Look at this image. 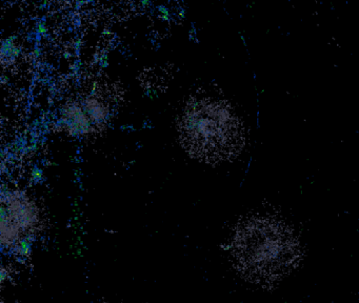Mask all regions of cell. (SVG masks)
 <instances>
[{
  "label": "cell",
  "mask_w": 359,
  "mask_h": 303,
  "mask_svg": "<svg viewBox=\"0 0 359 303\" xmlns=\"http://www.w3.org/2000/svg\"><path fill=\"white\" fill-rule=\"evenodd\" d=\"M177 132L189 155L205 163L230 161L245 147L243 122L232 107L219 99L191 100L180 114Z\"/></svg>",
  "instance_id": "cell-1"
},
{
  "label": "cell",
  "mask_w": 359,
  "mask_h": 303,
  "mask_svg": "<svg viewBox=\"0 0 359 303\" xmlns=\"http://www.w3.org/2000/svg\"><path fill=\"white\" fill-rule=\"evenodd\" d=\"M235 260L250 279L266 281L283 275L298 252L291 229L274 218L254 217L241 223L232 241Z\"/></svg>",
  "instance_id": "cell-2"
},
{
  "label": "cell",
  "mask_w": 359,
  "mask_h": 303,
  "mask_svg": "<svg viewBox=\"0 0 359 303\" xmlns=\"http://www.w3.org/2000/svg\"><path fill=\"white\" fill-rule=\"evenodd\" d=\"M34 206L22 194L4 196L1 202V242L4 246L20 245L36 222Z\"/></svg>",
  "instance_id": "cell-3"
}]
</instances>
